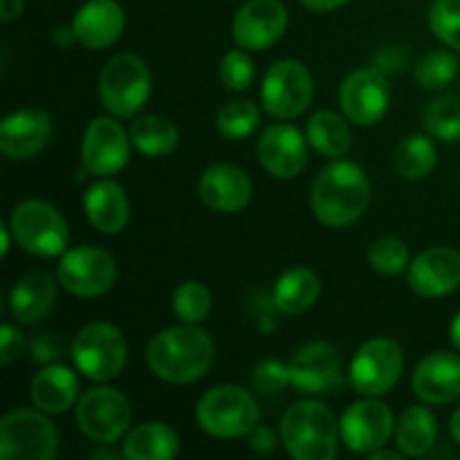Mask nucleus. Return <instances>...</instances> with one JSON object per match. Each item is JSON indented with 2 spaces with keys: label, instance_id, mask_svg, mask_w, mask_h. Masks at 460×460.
Returning a JSON list of instances; mask_svg holds the SVG:
<instances>
[{
  "label": "nucleus",
  "instance_id": "f257e3e1",
  "mask_svg": "<svg viewBox=\"0 0 460 460\" xmlns=\"http://www.w3.org/2000/svg\"><path fill=\"white\" fill-rule=\"evenodd\" d=\"M216 358L211 337L198 323L166 328L157 332L146 349L151 373L169 385H191L207 376Z\"/></svg>",
  "mask_w": 460,
  "mask_h": 460
},
{
  "label": "nucleus",
  "instance_id": "f03ea898",
  "mask_svg": "<svg viewBox=\"0 0 460 460\" xmlns=\"http://www.w3.org/2000/svg\"><path fill=\"white\" fill-rule=\"evenodd\" d=\"M371 184L355 162H335L317 175L313 184V211L326 227H349L367 211Z\"/></svg>",
  "mask_w": 460,
  "mask_h": 460
},
{
  "label": "nucleus",
  "instance_id": "7ed1b4c3",
  "mask_svg": "<svg viewBox=\"0 0 460 460\" xmlns=\"http://www.w3.org/2000/svg\"><path fill=\"white\" fill-rule=\"evenodd\" d=\"M340 434L332 411L317 400L295 402L281 420V443L296 460H332Z\"/></svg>",
  "mask_w": 460,
  "mask_h": 460
},
{
  "label": "nucleus",
  "instance_id": "20e7f679",
  "mask_svg": "<svg viewBox=\"0 0 460 460\" xmlns=\"http://www.w3.org/2000/svg\"><path fill=\"white\" fill-rule=\"evenodd\" d=\"M261 411L247 389L220 385L207 391L196 407V420L214 438H241L259 425Z\"/></svg>",
  "mask_w": 460,
  "mask_h": 460
},
{
  "label": "nucleus",
  "instance_id": "39448f33",
  "mask_svg": "<svg viewBox=\"0 0 460 460\" xmlns=\"http://www.w3.org/2000/svg\"><path fill=\"white\" fill-rule=\"evenodd\" d=\"M151 94V70L135 54H117L99 76V97L115 117L137 115Z\"/></svg>",
  "mask_w": 460,
  "mask_h": 460
},
{
  "label": "nucleus",
  "instance_id": "423d86ee",
  "mask_svg": "<svg viewBox=\"0 0 460 460\" xmlns=\"http://www.w3.org/2000/svg\"><path fill=\"white\" fill-rule=\"evenodd\" d=\"M13 238L25 252L36 256H58L67 252L70 232L57 207L43 200H25L13 209L9 220Z\"/></svg>",
  "mask_w": 460,
  "mask_h": 460
},
{
  "label": "nucleus",
  "instance_id": "0eeeda50",
  "mask_svg": "<svg viewBox=\"0 0 460 460\" xmlns=\"http://www.w3.org/2000/svg\"><path fill=\"white\" fill-rule=\"evenodd\" d=\"M45 413V411H43ZM31 409H16L0 422V458L3 460H52L58 452V431Z\"/></svg>",
  "mask_w": 460,
  "mask_h": 460
},
{
  "label": "nucleus",
  "instance_id": "6e6552de",
  "mask_svg": "<svg viewBox=\"0 0 460 460\" xmlns=\"http://www.w3.org/2000/svg\"><path fill=\"white\" fill-rule=\"evenodd\" d=\"M76 368L94 382H106L119 376L128 359V346L119 328L106 322H94L81 328L72 344Z\"/></svg>",
  "mask_w": 460,
  "mask_h": 460
},
{
  "label": "nucleus",
  "instance_id": "1a4fd4ad",
  "mask_svg": "<svg viewBox=\"0 0 460 460\" xmlns=\"http://www.w3.org/2000/svg\"><path fill=\"white\" fill-rule=\"evenodd\" d=\"M402 368L404 358L400 346L394 340L377 337L355 353L349 371L350 385L367 398H380L394 389L402 376Z\"/></svg>",
  "mask_w": 460,
  "mask_h": 460
},
{
  "label": "nucleus",
  "instance_id": "9d476101",
  "mask_svg": "<svg viewBox=\"0 0 460 460\" xmlns=\"http://www.w3.org/2000/svg\"><path fill=\"white\" fill-rule=\"evenodd\" d=\"M314 94L313 76L304 63L295 58L277 61L263 79V108L277 119H292L305 112Z\"/></svg>",
  "mask_w": 460,
  "mask_h": 460
},
{
  "label": "nucleus",
  "instance_id": "9b49d317",
  "mask_svg": "<svg viewBox=\"0 0 460 460\" xmlns=\"http://www.w3.org/2000/svg\"><path fill=\"white\" fill-rule=\"evenodd\" d=\"M76 422L90 440L112 445L130 427V404L117 389L97 386L81 395L76 404Z\"/></svg>",
  "mask_w": 460,
  "mask_h": 460
},
{
  "label": "nucleus",
  "instance_id": "f8f14e48",
  "mask_svg": "<svg viewBox=\"0 0 460 460\" xmlns=\"http://www.w3.org/2000/svg\"><path fill=\"white\" fill-rule=\"evenodd\" d=\"M58 281L76 296L106 295L117 281V265L108 252L99 247H75L58 263Z\"/></svg>",
  "mask_w": 460,
  "mask_h": 460
},
{
  "label": "nucleus",
  "instance_id": "ddd939ff",
  "mask_svg": "<svg viewBox=\"0 0 460 460\" xmlns=\"http://www.w3.org/2000/svg\"><path fill=\"white\" fill-rule=\"evenodd\" d=\"M290 382L296 391L310 395L335 394L344 386L341 358L328 341H310L290 359Z\"/></svg>",
  "mask_w": 460,
  "mask_h": 460
},
{
  "label": "nucleus",
  "instance_id": "4468645a",
  "mask_svg": "<svg viewBox=\"0 0 460 460\" xmlns=\"http://www.w3.org/2000/svg\"><path fill=\"white\" fill-rule=\"evenodd\" d=\"M391 88L377 67H362L346 76L340 88V106L346 119L359 126L377 124L389 111Z\"/></svg>",
  "mask_w": 460,
  "mask_h": 460
},
{
  "label": "nucleus",
  "instance_id": "2eb2a0df",
  "mask_svg": "<svg viewBox=\"0 0 460 460\" xmlns=\"http://www.w3.org/2000/svg\"><path fill=\"white\" fill-rule=\"evenodd\" d=\"M340 431L350 452L373 454L389 443L394 434V413L377 400H362L346 409Z\"/></svg>",
  "mask_w": 460,
  "mask_h": 460
},
{
  "label": "nucleus",
  "instance_id": "dca6fc26",
  "mask_svg": "<svg viewBox=\"0 0 460 460\" xmlns=\"http://www.w3.org/2000/svg\"><path fill=\"white\" fill-rule=\"evenodd\" d=\"M130 157L128 137L121 128L119 121L97 117L85 128L84 146H81V160L88 173L106 178V175L119 173Z\"/></svg>",
  "mask_w": 460,
  "mask_h": 460
},
{
  "label": "nucleus",
  "instance_id": "f3484780",
  "mask_svg": "<svg viewBox=\"0 0 460 460\" xmlns=\"http://www.w3.org/2000/svg\"><path fill=\"white\" fill-rule=\"evenodd\" d=\"M288 27V12L279 0H250L234 16L232 34L243 49L263 52Z\"/></svg>",
  "mask_w": 460,
  "mask_h": 460
},
{
  "label": "nucleus",
  "instance_id": "a211bd4d",
  "mask_svg": "<svg viewBox=\"0 0 460 460\" xmlns=\"http://www.w3.org/2000/svg\"><path fill=\"white\" fill-rule=\"evenodd\" d=\"M407 281L427 299L449 295L460 286V252L443 245L425 250L409 265Z\"/></svg>",
  "mask_w": 460,
  "mask_h": 460
},
{
  "label": "nucleus",
  "instance_id": "6ab92c4d",
  "mask_svg": "<svg viewBox=\"0 0 460 460\" xmlns=\"http://www.w3.org/2000/svg\"><path fill=\"white\" fill-rule=\"evenodd\" d=\"M52 139V119L45 111L25 108L7 115L0 126V151L9 160H30Z\"/></svg>",
  "mask_w": 460,
  "mask_h": 460
},
{
  "label": "nucleus",
  "instance_id": "aec40b11",
  "mask_svg": "<svg viewBox=\"0 0 460 460\" xmlns=\"http://www.w3.org/2000/svg\"><path fill=\"white\" fill-rule=\"evenodd\" d=\"M259 160L274 178H296L308 164V148L301 130L290 124L270 126L259 142Z\"/></svg>",
  "mask_w": 460,
  "mask_h": 460
},
{
  "label": "nucleus",
  "instance_id": "412c9836",
  "mask_svg": "<svg viewBox=\"0 0 460 460\" xmlns=\"http://www.w3.org/2000/svg\"><path fill=\"white\" fill-rule=\"evenodd\" d=\"M252 180L245 171L232 164H214L202 173L198 193L209 209L220 214H234L250 205Z\"/></svg>",
  "mask_w": 460,
  "mask_h": 460
},
{
  "label": "nucleus",
  "instance_id": "4be33fe9",
  "mask_svg": "<svg viewBox=\"0 0 460 460\" xmlns=\"http://www.w3.org/2000/svg\"><path fill=\"white\" fill-rule=\"evenodd\" d=\"M411 385L422 402H454L460 398V358L443 350L429 355L413 371Z\"/></svg>",
  "mask_w": 460,
  "mask_h": 460
},
{
  "label": "nucleus",
  "instance_id": "5701e85b",
  "mask_svg": "<svg viewBox=\"0 0 460 460\" xmlns=\"http://www.w3.org/2000/svg\"><path fill=\"white\" fill-rule=\"evenodd\" d=\"M124 22V9L115 0H90L76 12L72 30L76 43L88 49H103L119 39Z\"/></svg>",
  "mask_w": 460,
  "mask_h": 460
},
{
  "label": "nucleus",
  "instance_id": "b1692460",
  "mask_svg": "<svg viewBox=\"0 0 460 460\" xmlns=\"http://www.w3.org/2000/svg\"><path fill=\"white\" fill-rule=\"evenodd\" d=\"M57 304V283L43 270H31L16 281L9 295V308L16 322L39 323L52 313Z\"/></svg>",
  "mask_w": 460,
  "mask_h": 460
},
{
  "label": "nucleus",
  "instance_id": "393cba45",
  "mask_svg": "<svg viewBox=\"0 0 460 460\" xmlns=\"http://www.w3.org/2000/svg\"><path fill=\"white\" fill-rule=\"evenodd\" d=\"M84 209L93 227L102 234H119L130 218L126 191L112 180L94 182L85 191Z\"/></svg>",
  "mask_w": 460,
  "mask_h": 460
},
{
  "label": "nucleus",
  "instance_id": "a878e982",
  "mask_svg": "<svg viewBox=\"0 0 460 460\" xmlns=\"http://www.w3.org/2000/svg\"><path fill=\"white\" fill-rule=\"evenodd\" d=\"M79 395V377L61 364L45 367L36 373L30 386V398L45 413H66Z\"/></svg>",
  "mask_w": 460,
  "mask_h": 460
},
{
  "label": "nucleus",
  "instance_id": "bb28decb",
  "mask_svg": "<svg viewBox=\"0 0 460 460\" xmlns=\"http://www.w3.org/2000/svg\"><path fill=\"white\" fill-rule=\"evenodd\" d=\"M180 440L162 422H144L126 434L121 454L130 460H169L178 454Z\"/></svg>",
  "mask_w": 460,
  "mask_h": 460
},
{
  "label": "nucleus",
  "instance_id": "cd10ccee",
  "mask_svg": "<svg viewBox=\"0 0 460 460\" xmlns=\"http://www.w3.org/2000/svg\"><path fill=\"white\" fill-rule=\"evenodd\" d=\"M322 283L319 277L308 268L288 270L274 286V304L283 314H301L313 308L314 301L319 299Z\"/></svg>",
  "mask_w": 460,
  "mask_h": 460
},
{
  "label": "nucleus",
  "instance_id": "c85d7f7f",
  "mask_svg": "<svg viewBox=\"0 0 460 460\" xmlns=\"http://www.w3.org/2000/svg\"><path fill=\"white\" fill-rule=\"evenodd\" d=\"M438 425L427 407H409L395 425V440L404 456H425L436 443Z\"/></svg>",
  "mask_w": 460,
  "mask_h": 460
},
{
  "label": "nucleus",
  "instance_id": "c756f323",
  "mask_svg": "<svg viewBox=\"0 0 460 460\" xmlns=\"http://www.w3.org/2000/svg\"><path fill=\"white\" fill-rule=\"evenodd\" d=\"M130 139L135 148L146 157H164L173 153L180 144L175 124L160 115H144L130 126Z\"/></svg>",
  "mask_w": 460,
  "mask_h": 460
},
{
  "label": "nucleus",
  "instance_id": "7c9ffc66",
  "mask_svg": "<svg viewBox=\"0 0 460 460\" xmlns=\"http://www.w3.org/2000/svg\"><path fill=\"white\" fill-rule=\"evenodd\" d=\"M308 142L317 153L326 157H341L349 153L353 135H350L349 124L341 119V115L332 111H322L308 121L305 126Z\"/></svg>",
  "mask_w": 460,
  "mask_h": 460
},
{
  "label": "nucleus",
  "instance_id": "2f4dec72",
  "mask_svg": "<svg viewBox=\"0 0 460 460\" xmlns=\"http://www.w3.org/2000/svg\"><path fill=\"white\" fill-rule=\"evenodd\" d=\"M436 146L427 135H409L394 151V169L404 180H422L436 169Z\"/></svg>",
  "mask_w": 460,
  "mask_h": 460
},
{
  "label": "nucleus",
  "instance_id": "473e14b6",
  "mask_svg": "<svg viewBox=\"0 0 460 460\" xmlns=\"http://www.w3.org/2000/svg\"><path fill=\"white\" fill-rule=\"evenodd\" d=\"M425 130L436 139L443 142H456L460 139V99L454 94L436 97L425 108Z\"/></svg>",
  "mask_w": 460,
  "mask_h": 460
},
{
  "label": "nucleus",
  "instance_id": "72a5a7b5",
  "mask_svg": "<svg viewBox=\"0 0 460 460\" xmlns=\"http://www.w3.org/2000/svg\"><path fill=\"white\" fill-rule=\"evenodd\" d=\"M458 58L447 49H434L425 54L416 66V81L427 90H440L458 75Z\"/></svg>",
  "mask_w": 460,
  "mask_h": 460
},
{
  "label": "nucleus",
  "instance_id": "f704fd0d",
  "mask_svg": "<svg viewBox=\"0 0 460 460\" xmlns=\"http://www.w3.org/2000/svg\"><path fill=\"white\" fill-rule=\"evenodd\" d=\"M173 313L184 323L205 322L211 313V292L205 283L187 281L175 290Z\"/></svg>",
  "mask_w": 460,
  "mask_h": 460
},
{
  "label": "nucleus",
  "instance_id": "c9c22d12",
  "mask_svg": "<svg viewBox=\"0 0 460 460\" xmlns=\"http://www.w3.org/2000/svg\"><path fill=\"white\" fill-rule=\"evenodd\" d=\"M259 119L261 112L256 103L247 102V99H238V102H232L220 108L216 124H218V130L227 139H243L250 133H254Z\"/></svg>",
  "mask_w": 460,
  "mask_h": 460
},
{
  "label": "nucleus",
  "instance_id": "e433bc0d",
  "mask_svg": "<svg viewBox=\"0 0 460 460\" xmlns=\"http://www.w3.org/2000/svg\"><path fill=\"white\" fill-rule=\"evenodd\" d=\"M368 263L376 272L386 274V277H398L411 265L409 247L395 236L377 238L371 245V252H368Z\"/></svg>",
  "mask_w": 460,
  "mask_h": 460
},
{
  "label": "nucleus",
  "instance_id": "4c0bfd02",
  "mask_svg": "<svg viewBox=\"0 0 460 460\" xmlns=\"http://www.w3.org/2000/svg\"><path fill=\"white\" fill-rule=\"evenodd\" d=\"M429 27L445 45L460 52V0H436L429 12Z\"/></svg>",
  "mask_w": 460,
  "mask_h": 460
},
{
  "label": "nucleus",
  "instance_id": "58836bf2",
  "mask_svg": "<svg viewBox=\"0 0 460 460\" xmlns=\"http://www.w3.org/2000/svg\"><path fill=\"white\" fill-rule=\"evenodd\" d=\"M220 81L229 90H247L254 81V63L243 49H232L220 61Z\"/></svg>",
  "mask_w": 460,
  "mask_h": 460
},
{
  "label": "nucleus",
  "instance_id": "ea45409f",
  "mask_svg": "<svg viewBox=\"0 0 460 460\" xmlns=\"http://www.w3.org/2000/svg\"><path fill=\"white\" fill-rule=\"evenodd\" d=\"M256 389L265 395L281 394L286 389V385L290 382V367H286L279 359H265L259 367L254 368V376H252Z\"/></svg>",
  "mask_w": 460,
  "mask_h": 460
},
{
  "label": "nucleus",
  "instance_id": "a19ab883",
  "mask_svg": "<svg viewBox=\"0 0 460 460\" xmlns=\"http://www.w3.org/2000/svg\"><path fill=\"white\" fill-rule=\"evenodd\" d=\"M63 341L58 335H52V332H40L34 340L30 341V358L31 362L39 364H52L57 359L63 358Z\"/></svg>",
  "mask_w": 460,
  "mask_h": 460
},
{
  "label": "nucleus",
  "instance_id": "79ce46f5",
  "mask_svg": "<svg viewBox=\"0 0 460 460\" xmlns=\"http://www.w3.org/2000/svg\"><path fill=\"white\" fill-rule=\"evenodd\" d=\"M27 349V341L22 337V332L18 328L4 323L3 331H0V362L7 367V364L16 362Z\"/></svg>",
  "mask_w": 460,
  "mask_h": 460
},
{
  "label": "nucleus",
  "instance_id": "37998d69",
  "mask_svg": "<svg viewBox=\"0 0 460 460\" xmlns=\"http://www.w3.org/2000/svg\"><path fill=\"white\" fill-rule=\"evenodd\" d=\"M407 66V52L398 45H385L373 57V67L382 72V75H398Z\"/></svg>",
  "mask_w": 460,
  "mask_h": 460
},
{
  "label": "nucleus",
  "instance_id": "c03bdc74",
  "mask_svg": "<svg viewBox=\"0 0 460 460\" xmlns=\"http://www.w3.org/2000/svg\"><path fill=\"white\" fill-rule=\"evenodd\" d=\"M250 449L261 454V456H268V454H272L277 449V434L270 427L256 425L250 431Z\"/></svg>",
  "mask_w": 460,
  "mask_h": 460
},
{
  "label": "nucleus",
  "instance_id": "a18cd8bd",
  "mask_svg": "<svg viewBox=\"0 0 460 460\" xmlns=\"http://www.w3.org/2000/svg\"><path fill=\"white\" fill-rule=\"evenodd\" d=\"M22 9H25V0H0V18H3V22L21 16Z\"/></svg>",
  "mask_w": 460,
  "mask_h": 460
},
{
  "label": "nucleus",
  "instance_id": "49530a36",
  "mask_svg": "<svg viewBox=\"0 0 460 460\" xmlns=\"http://www.w3.org/2000/svg\"><path fill=\"white\" fill-rule=\"evenodd\" d=\"M301 3H304V7H308L310 12L323 13V12H332V9L341 7V4L349 3V0H301Z\"/></svg>",
  "mask_w": 460,
  "mask_h": 460
},
{
  "label": "nucleus",
  "instance_id": "de8ad7c7",
  "mask_svg": "<svg viewBox=\"0 0 460 460\" xmlns=\"http://www.w3.org/2000/svg\"><path fill=\"white\" fill-rule=\"evenodd\" d=\"M75 40H76V34H75V30H72V25L58 27V30L54 31V43H57L58 48H63V49L72 48V43H75Z\"/></svg>",
  "mask_w": 460,
  "mask_h": 460
},
{
  "label": "nucleus",
  "instance_id": "09e8293b",
  "mask_svg": "<svg viewBox=\"0 0 460 460\" xmlns=\"http://www.w3.org/2000/svg\"><path fill=\"white\" fill-rule=\"evenodd\" d=\"M449 335H452V344L460 350V313L454 317L452 328H449Z\"/></svg>",
  "mask_w": 460,
  "mask_h": 460
},
{
  "label": "nucleus",
  "instance_id": "8fccbe9b",
  "mask_svg": "<svg viewBox=\"0 0 460 460\" xmlns=\"http://www.w3.org/2000/svg\"><path fill=\"white\" fill-rule=\"evenodd\" d=\"M368 458L371 460H400V454L395 452H385V449H376L373 454H368Z\"/></svg>",
  "mask_w": 460,
  "mask_h": 460
},
{
  "label": "nucleus",
  "instance_id": "3c124183",
  "mask_svg": "<svg viewBox=\"0 0 460 460\" xmlns=\"http://www.w3.org/2000/svg\"><path fill=\"white\" fill-rule=\"evenodd\" d=\"M452 436H454V440H456V443L460 445V409L458 411H454V416H452Z\"/></svg>",
  "mask_w": 460,
  "mask_h": 460
},
{
  "label": "nucleus",
  "instance_id": "603ef678",
  "mask_svg": "<svg viewBox=\"0 0 460 460\" xmlns=\"http://www.w3.org/2000/svg\"><path fill=\"white\" fill-rule=\"evenodd\" d=\"M9 232H12V227L3 225V256L9 254V245H12V236H9Z\"/></svg>",
  "mask_w": 460,
  "mask_h": 460
},
{
  "label": "nucleus",
  "instance_id": "864d4df0",
  "mask_svg": "<svg viewBox=\"0 0 460 460\" xmlns=\"http://www.w3.org/2000/svg\"><path fill=\"white\" fill-rule=\"evenodd\" d=\"M90 458H119V454H115V452H111V449H102V452H94V454H90Z\"/></svg>",
  "mask_w": 460,
  "mask_h": 460
}]
</instances>
